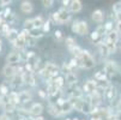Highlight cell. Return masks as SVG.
Instances as JSON below:
<instances>
[{"label": "cell", "mask_w": 121, "mask_h": 120, "mask_svg": "<svg viewBox=\"0 0 121 120\" xmlns=\"http://www.w3.org/2000/svg\"><path fill=\"white\" fill-rule=\"evenodd\" d=\"M79 60H80L82 67H84V68H92L95 66V64H96L95 62V59L92 58V55L90 54V52H89V50H86V49H83Z\"/></svg>", "instance_id": "6da1fadb"}, {"label": "cell", "mask_w": 121, "mask_h": 120, "mask_svg": "<svg viewBox=\"0 0 121 120\" xmlns=\"http://www.w3.org/2000/svg\"><path fill=\"white\" fill-rule=\"evenodd\" d=\"M117 70H119V67H117L116 62L113 61V60H109V61H107V62L104 64L103 72H104L106 75H108V76H114V75L117 72Z\"/></svg>", "instance_id": "7a4b0ae2"}, {"label": "cell", "mask_w": 121, "mask_h": 120, "mask_svg": "<svg viewBox=\"0 0 121 120\" xmlns=\"http://www.w3.org/2000/svg\"><path fill=\"white\" fill-rule=\"evenodd\" d=\"M22 80H23V83L30 85V87H35L36 85V80H35V75H34V72L24 71L23 75H22Z\"/></svg>", "instance_id": "3957f363"}, {"label": "cell", "mask_w": 121, "mask_h": 120, "mask_svg": "<svg viewBox=\"0 0 121 120\" xmlns=\"http://www.w3.org/2000/svg\"><path fill=\"white\" fill-rule=\"evenodd\" d=\"M103 96H104V98L108 102H113L116 97V88L114 85H109V87L104 90V93H103Z\"/></svg>", "instance_id": "277c9868"}, {"label": "cell", "mask_w": 121, "mask_h": 120, "mask_svg": "<svg viewBox=\"0 0 121 120\" xmlns=\"http://www.w3.org/2000/svg\"><path fill=\"white\" fill-rule=\"evenodd\" d=\"M96 87H97V82L96 80H94V79L86 80L85 84H84V87H83V93L90 95V94H92L96 90Z\"/></svg>", "instance_id": "5b68a950"}, {"label": "cell", "mask_w": 121, "mask_h": 120, "mask_svg": "<svg viewBox=\"0 0 121 120\" xmlns=\"http://www.w3.org/2000/svg\"><path fill=\"white\" fill-rule=\"evenodd\" d=\"M3 75L5 78L7 79H12L14 76H16V67L13 65H5L4 68H3Z\"/></svg>", "instance_id": "8992f818"}, {"label": "cell", "mask_w": 121, "mask_h": 120, "mask_svg": "<svg viewBox=\"0 0 121 120\" xmlns=\"http://www.w3.org/2000/svg\"><path fill=\"white\" fill-rule=\"evenodd\" d=\"M42 112H43V106L41 103H32V106L29 109V114L32 115V116H35V118L36 116H41Z\"/></svg>", "instance_id": "52a82bcc"}, {"label": "cell", "mask_w": 121, "mask_h": 120, "mask_svg": "<svg viewBox=\"0 0 121 120\" xmlns=\"http://www.w3.org/2000/svg\"><path fill=\"white\" fill-rule=\"evenodd\" d=\"M68 101L71 102L73 109H76L78 112H82V107H83V103H84V98L83 97H70Z\"/></svg>", "instance_id": "ba28073f"}, {"label": "cell", "mask_w": 121, "mask_h": 120, "mask_svg": "<svg viewBox=\"0 0 121 120\" xmlns=\"http://www.w3.org/2000/svg\"><path fill=\"white\" fill-rule=\"evenodd\" d=\"M21 59H22V57H21V53H18V52H11V53L7 55V58H6L9 65L18 64V62L21 61Z\"/></svg>", "instance_id": "9c48e42d"}, {"label": "cell", "mask_w": 121, "mask_h": 120, "mask_svg": "<svg viewBox=\"0 0 121 120\" xmlns=\"http://www.w3.org/2000/svg\"><path fill=\"white\" fill-rule=\"evenodd\" d=\"M59 13V19H60V23L64 24V23H67L68 21L71 19V14H70V11L66 10V9H61L58 11Z\"/></svg>", "instance_id": "30bf717a"}, {"label": "cell", "mask_w": 121, "mask_h": 120, "mask_svg": "<svg viewBox=\"0 0 121 120\" xmlns=\"http://www.w3.org/2000/svg\"><path fill=\"white\" fill-rule=\"evenodd\" d=\"M117 40H119V34L115 31V30H113L112 32H109V34H107V36H106V39H103V41L104 42H109V43H117Z\"/></svg>", "instance_id": "8fae6325"}, {"label": "cell", "mask_w": 121, "mask_h": 120, "mask_svg": "<svg viewBox=\"0 0 121 120\" xmlns=\"http://www.w3.org/2000/svg\"><path fill=\"white\" fill-rule=\"evenodd\" d=\"M91 18L95 23H102L104 19V14H103L102 10H95L91 14Z\"/></svg>", "instance_id": "7c38bea8"}, {"label": "cell", "mask_w": 121, "mask_h": 120, "mask_svg": "<svg viewBox=\"0 0 121 120\" xmlns=\"http://www.w3.org/2000/svg\"><path fill=\"white\" fill-rule=\"evenodd\" d=\"M21 11H22L23 13H26V14L31 13V12L34 11V5H32V3H31V1H22V4H21Z\"/></svg>", "instance_id": "4fadbf2b"}, {"label": "cell", "mask_w": 121, "mask_h": 120, "mask_svg": "<svg viewBox=\"0 0 121 120\" xmlns=\"http://www.w3.org/2000/svg\"><path fill=\"white\" fill-rule=\"evenodd\" d=\"M18 96H19V103H28V102H30L31 98H32L31 94L29 91H25V90L18 93Z\"/></svg>", "instance_id": "5bb4252c"}, {"label": "cell", "mask_w": 121, "mask_h": 120, "mask_svg": "<svg viewBox=\"0 0 121 120\" xmlns=\"http://www.w3.org/2000/svg\"><path fill=\"white\" fill-rule=\"evenodd\" d=\"M73 111V107H72V105H71V102L70 101H64V103L60 106V112H61V114H68V113H71Z\"/></svg>", "instance_id": "9a60e30c"}, {"label": "cell", "mask_w": 121, "mask_h": 120, "mask_svg": "<svg viewBox=\"0 0 121 120\" xmlns=\"http://www.w3.org/2000/svg\"><path fill=\"white\" fill-rule=\"evenodd\" d=\"M7 98H9V101H10V103H12L14 107H17V106L19 105V96H18V93H16V91L9 93Z\"/></svg>", "instance_id": "2e32d148"}, {"label": "cell", "mask_w": 121, "mask_h": 120, "mask_svg": "<svg viewBox=\"0 0 121 120\" xmlns=\"http://www.w3.org/2000/svg\"><path fill=\"white\" fill-rule=\"evenodd\" d=\"M77 34L78 35H85L88 34V23L85 21H79L78 22V29H77Z\"/></svg>", "instance_id": "e0dca14e"}, {"label": "cell", "mask_w": 121, "mask_h": 120, "mask_svg": "<svg viewBox=\"0 0 121 120\" xmlns=\"http://www.w3.org/2000/svg\"><path fill=\"white\" fill-rule=\"evenodd\" d=\"M13 46H14L16 48H18V49H23V48L26 46V40L21 35V34H18V37H17V40L14 41Z\"/></svg>", "instance_id": "ac0fdd59"}, {"label": "cell", "mask_w": 121, "mask_h": 120, "mask_svg": "<svg viewBox=\"0 0 121 120\" xmlns=\"http://www.w3.org/2000/svg\"><path fill=\"white\" fill-rule=\"evenodd\" d=\"M83 9V5H82V1H79V0H73V1H71V5H70V11L71 12H80Z\"/></svg>", "instance_id": "d6986e66"}, {"label": "cell", "mask_w": 121, "mask_h": 120, "mask_svg": "<svg viewBox=\"0 0 121 120\" xmlns=\"http://www.w3.org/2000/svg\"><path fill=\"white\" fill-rule=\"evenodd\" d=\"M70 97H83V90L78 88L77 85H72L70 91Z\"/></svg>", "instance_id": "ffe728a7"}, {"label": "cell", "mask_w": 121, "mask_h": 120, "mask_svg": "<svg viewBox=\"0 0 121 120\" xmlns=\"http://www.w3.org/2000/svg\"><path fill=\"white\" fill-rule=\"evenodd\" d=\"M48 113L50 115H53V116H60L61 115V112H60V108L53 103H50L48 106Z\"/></svg>", "instance_id": "44dd1931"}, {"label": "cell", "mask_w": 121, "mask_h": 120, "mask_svg": "<svg viewBox=\"0 0 121 120\" xmlns=\"http://www.w3.org/2000/svg\"><path fill=\"white\" fill-rule=\"evenodd\" d=\"M65 82H67L68 84L71 85V87H72V85H77V82H78V79H77V76H76V73L71 72V73L66 75Z\"/></svg>", "instance_id": "7402d4cb"}, {"label": "cell", "mask_w": 121, "mask_h": 120, "mask_svg": "<svg viewBox=\"0 0 121 120\" xmlns=\"http://www.w3.org/2000/svg\"><path fill=\"white\" fill-rule=\"evenodd\" d=\"M23 84V80H22V76H14L12 78V82H11V87L16 90L17 88H19L21 85Z\"/></svg>", "instance_id": "603a6c76"}, {"label": "cell", "mask_w": 121, "mask_h": 120, "mask_svg": "<svg viewBox=\"0 0 121 120\" xmlns=\"http://www.w3.org/2000/svg\"><path fill=\"white\" fill-rule=\"evenodd\" d=\"M29 36H30L31 39H34V40L41 39V37L43 36V32L41 31V29H35V28H34L32 30L29 31Z\"/></svg>", "instance_id": "cb8c5ba5"}, {"label": "cell", "mask_w": 121, "mask_h": 120, "mask_svg": "<svg viewBox=\"0 0 121 120\" xmlns=\"http://www.w3.org/2000/svg\"><path fill=\"white\" fill-rule=\"evenodd\" d=\"M6 37H7V40L11 43H14V41L17 40V37H18V31H17L16 29H10V31L6 35Z\"/></svg>", "instance_id": "d4e9b609"}, {"label": "cell", "mask_w": 121, "mask_h": 120, "mask_svg": "<svg viewBox=\"0 0 121 120\" xmlns=\"http://www.w3.org/2000/svg\"><path fill=\"white\" fill-rule=\"evenodd\" d=\"M98 50H99V53H101V55H102V57L107 58V57L109 55V50H108V48H107L106 43L103 42V41H102L101 43H98Z\"/></svg>", "instance_id": "484cf974"}, {"label": "cell", "mask_w": 121, "mask_h": 120, "mask_svg": "<svg viewBox=\"0 0 121 120\" xmlns=\"http://www.w3.org/2000/svg\"><path fill=\"white\" fill-rule=\"evenodd\" d=\"M53 83L55 84V87H56L59 90H61V89L64 88V85H65V77L59 76V77H56L55 79H53Z\"/></svg>", "instance_id": "4316f807"}, {"label": "cell", "mask_w": 121, "mask_h": 120, "mask_svg": "<svg viewBox=\"0 0 121 120\" xmlns=\"http://www.w3.org/2000/svg\"><path fill=\"white\" fill-rule=\"evenodd\" d=\"M43 23H44V21H43V18L41 16H37V17H35V18L32 19V24H34V28L35 29H41Z\"/></svg>", "instance_id": "83f0119b"}, {"label": "cell", "mask_w": 121, "mask_h": 120, "mask_svg": "<svg viewBox=\"0 0 121 120\" xmlns=\"http://www.w3.org/2000/svg\"><path fill=\"white\" fill-rule=\"evenodd\" d=\"M91 112H92V107L90 105V102L84 100V103H83V107H82V113H84V114H91Z\"/></svg>", "instance_id": "f1b7e54d"}, {"label": "cell", "mask_w": 121, "mask_h": 120, "mask_svg": "<svg viewBox=\"0 0 121 120\" xmlns=\"http://www.w3.org/2000/svg\"><path fill=\"white\" fill-rule=\"evenodd\" d=\"M95 80H97V82H107L108 77L103 71H98V72L95 73Z\"/></svg>", "instance_id": "f546056e"}, {"label": "cell", "mask_w": 121, "mask_h": 120, "mask_svg": "<svg viewBox=\"0 0 121 120\" xmlns=\"http://www.w3.org/2000/svg\"><path fill=\"white\" fill-rule=\"evenodd\" d=\"M102 39L103 37H101L96 32V30H94L91 34H90V40L94 42V43H96V44H98V43H101L102 42Z\"/></svg>", "instance_id": "4dcf8cb0"}, {"label": "cell", "mask_w": 121, "mask_h": 120, "mask_svg": "<svg viewBox=\"0 0 121 120\" xmlns=\"http://www.w3.org/2000/svg\"><path fill=\"white\" fill-rule=\"evenodd\" d=\"M113 12H114L115 18H117V17L121 16V1H116L113 5Z\"/></svg>", "instance_id": "1f68e13d"}, {"label": "cell", "mask_w": 121, "mask_h": 120, "mask_svg": "<svg viewBox=\"0 0 121 120\" xmlns=\"http://www.w3.org/2000/svg\"><path fill=\"white\" fill-rule=\"evenodd\" d=\"M65 43H66V47H67L68 49H70V50L77 46V43H76V40H74L73 37H66V40H65Z\"/></svg>", "instance_id": "d6a6232c"}, {"label": "cell", "mask_w": 121, "mask_h": 120, "mask_svg": "<svg viewBox=\"0 0 121 120\" xmlns=\"http://www.w3.org/2000/svg\"><path fill=\"white\" fill-rule=\"evenodd\" d=\"M70 52L74 55V59H79L80 58V55H82V52H83V49L79 47V46H76L74 48H72Z\"/></svg>", "instance_id": "836d02e7"}, {"label": "cell", "mask_w": 121, "mask_h": 120, "mask_svg": "<svg viewBox=\"0 0 121 120\" xmlns=\"http://www.w3.org/2000/svg\"><path fill=\"white\" fill-rule=\"evenodd\" d=\"M9 95V85L6 83L0 84V96H7Z\"/></svg>", "instance_id": "e575fe53"}, {"label": "cell", "mask_w": 121, "mask_h": 120, "mask_svg": "<svg viewBox=\"0 0 121 120\" xmlns=\"http://www.w3.org/2000/svg\"><path fill=\"white\" fill-rule=\"evenodd\" d=\"M50 21L53 22L54 24H58V25H60L61 23H60V19H59V13H58V11H55V12H53L50 14Z\"/></svg>", "instance_id": "d590c367"}, {"label": "cell", "mask_w": 121, "mask_h": 120, "mask_svg": "<svg viewBox=\"0 0 121 120\" xmlns=\"http://www.w3.org/2000/svg\"><path fill=\"white\" fill-rule=\"evenodd\" d=\"M103 27H104V31H106V34H109V32H112V31L114 30V23H113L112 21L107 22L106 24H103Z\"/></svg>", "instance_id": "8d00e7d4"}, {"label": "cell", "mask_w": 121, "mask_h": 120, "mask_svg": "<svg viewBox=\"0 0 121 120\" xmlns=\"http://www.w3.org/2000/svg\"><path fill=\"white\" fill-rule=\"evenodd\" d=\"M24 29L30 31L34 29V24H32V19H25L24 21Z\"/></svg>", "instance_id": "74e56055"}, {"label": "cell", "mask_w": 121, "mask_h": 120, "mask_svg": "<svg viewBox=\"0 0 121 120\" xmlns=\"http://www.w3.org/2000/svg\"><path fill=\"white\" fill-rule=\"evenodd\" d=\"M60 72H62V73L66 76V75H68V73H71L72 71H71L70 66H68V64L64 62V64H62V66H61V71H60Z\"/></svg>", "instance_id": "f35d334b"}, {"label": "cell", "mask_w": 121, "mask_h": 120, "mask_svg": "<svg viewBox=\"0 0 121 120\" xmlns=\"http://www.w3.org/2000/svg\"><path fill=\"white\" fill-rule=\"evenodd\" d=\"M41 29H42V32H43V34H47V32H49V30H50V21H47V22H44Z\"/></svg>", "instance_id": "ab89813d"}, {"label": "cell", "mask_w": 121, "mask_h": 120, "mask_svg": "<svg viewBox=\"0 0 121 120\" xmlns=\"http://www.w3.org/2000/svg\"><path fill=\"white\" fill-rule=\"evenodd\" d=\"M96 32L98 34V35H99L101 37H103V35H104V34H106V31H104V27H103V24L98 25V28L96 29Z\"/></svg>", "instance_id": "60d3db41"}, {"label": "cell", "mask_w": 121, "mask_h": 120, "mask_svg": "<svg viewBox=\"0 0 121 120\" xmlns=\"http://www.w3.org/2000/svg\"><path fill=\"white\" fill-rule=\"evenodd\" d=\"M37 94H39V96H40L41 98H43V100H47V98H48L47 91H44V90H42V89H40V90L37 91Z\"/></svg>", "instance_id": "b9f144b4"}, {"label": "cell", "mask_w": 121, "mask_h": 120, "mask_svg": "<svg viewBox=\"0 0 121 120\" xmlns=\"http://www.w3.org/2000/svg\"><path fill=\"white\" fill-rule=\"evenodd\" d=\"M42 4H43L44 7H52L53 4H54V1L53 0H42Z\"/></svg>", "instance_id": "7bdbcfd3"}, {"label": "cell", "mask_w": 121, "mask_h": 120, "mask_svg": "<svg viewBox=\"0 0 121 120\" xmlns=\"http://www.w3.org/2000/svg\"><path fill=\"white\" fill-rule=\"evenodd\" d=\"M54 36H55V39H56V40L61 41V40H62V31H61V30H55Z\"/></svg>", "instance_id": "ee69618b"}, {"label": "cell", "mask_w": 121, "mask_h": 120, "mask_svg": "<svg viewBox=\"0 0 121 120\" xmlns=\"http://www.w3.org/2000/svg\"><path fill=\"white\" fill-rule=\"evenodd\" d=\"M9 31H10V25L9 24H4V27H3V30H1V32H3V35H7V34H9Z\"/></svg>", "instance_id": "f6af8a7d"}, {"label": "cell", "mask_w": 121, "mask_h": 120, "mask_svg": "<svg viewBox=\"0 0 121 120\" xmlns=\"http://www.w3.org/2000/svg\"><path fill=\"white\" fill-rule=\"evenodd\" d=\"M115 27H116V29H115V31L119 34V35H121V19H119L117 22H116V24H115Z\"/></svg>", "instance_id": "bcb514c9"}, {"label": "cell", "mask_w": 121, "mask_h": 120, "mask_svg": "<svg viewBox=\"0 0 121 120\" xmlns=\"http://www.w3.org/2000/svg\"><path fill=\"white\" fill-rule=\"evenodd\" d=\"M78 22H79V21H74V22H73V24H72V31H73L74 34H77V29H78Z\"/></svg>", "instance_id": "7dc6e473"}, {"label": "cell", "mask_w": 121, "mask_h": 120, "mask_svg": "<svg viewBox=\"0 0 121 120\" xmlns=\"http://www.w3.org/2000/svg\"><path fill=\"white\" fill-rule=\"evenodd\" d=\"M0 120H11V119H10V116H9L7 114L3 113L1 115H0Z\"/></svg>", "instance_id": "c3c4849f"}, {"label": "cell", "mask_w": 121, "mask_h": 120, "mask_svg": "<svg viewBox=\"0 0 121 120\" xmlns=\"http://www.w3.org/2000/svg\"><path fill=\"white\" fill-rule=\"evenodd\" d=\"M62 5H64V9H65V7H70L71 1H70V0H64V1H62Z\"/></svg>", "instance_id": "681fc988"}, {"label": "cell", "mask_w": 121, "mask_h": 120, "mask_svg": "<svg viewBox=\"0 0 121 120\" xmlns=\"http://www.w3.org/2000/svg\"><path fill=\"white\" fill-rule=\"evenodd\" d=\"M4 24H5V22H4V19L0 17V32H1V30H3V27H4Z\"/></svg>", "instance_id": "f907efd6"}, {"label": "cell", "mask_w": 121, "mask_h": 120, "mask_svg": "<svg viewBox=\"0 0 121 120\" xmlns=\"http://www.w3.org/2000/svg\"><path fill=\"white\" fill-rule=\"evenodd\" d=\"M117 111H119V113H121V97H120V101L117 103Z\"/></svg>", "instance_id": "816d5d0a"}, {"label": "cell", "mask_w": 121, "mask_h": 120, "mask_svg": "<svg viewBox=\"0 0 121 120\" xmlns=\"http://www.w3.org/2000/svg\"><path fill=\"white\" fill-rule=\"evenodd\" d=\"M18 120H34L31 118H23V116H18Z\"/></svg>", "instance_id": "f5cc1de1"}, {"label": "cell", "mask_w": 121, "mask_h": 120, "mask_svg": "<svg viewBox=\"0 0 121 120\" xmlns=\"http://www.w3.org/2000/svg\"><path fill=\"white\" fill-rule=\"evenodd\" d=\"M1 52H3V41L0 40V54H1Z\"/></svg>", "instance_id": "db71d44e"}, {"label": "cell", "mask_w": 121, "mask_h": 120, "mask_svg": "<svg viewBox=\"0 0 121 120\" xmlns=\"http://www.w3.org/2000/svg\"><path fill=\"white\" fill-rule=\"evenodd\" d=\"M34 120H44V118H43V116H36Z\"/></svg>", "instance_id": "11a10c76"}, {"label": "cell", "mask_w": 121, "mask_h": 120, "mask_svg": "<svg viewBox=\"0 0 121 120\" xmlns=\"http://www.w3.org/2000/svg\"><path fill=\"white\" fill-rule=\"evenodd\" d=\"M3 11H4V7H3V5H1V3H0V16H1V13H3Z\"/></svg>", "instance_id": "9f6ffc18"}, {"label": "cell", "mask_w": 121, "mask_h": 120, "mask_svg": "<svg viewBox=\"0 0 121 120\" xmlns=\"http://www.w3.org/2000/svg\"><path fill=\"white\" fill-rule=\"evenodd\" d=\"M71 120H79L78 118H73V119H71Z\"/></svg>", "instance_id": "6f0895ef"}, {"label": "cell", "mask_w": 121, "mask_h": 120, "mask_svg": "<svg viewBox=\"0 0 121 120\" xmlns=\"http://www.w3.org/2000/svg\"><path fill=\"white\" fill-rule=\"evenodd\" d=\"M0 106H1V97H0Z\"/></svg>", "instance_id": "680465c9"}, {"label": "cell", "mask_w": 121, "mask_h": 120, "mask_svg": "<svg viewBox=\"0 0 121 120\" xmlns=\"http://www.w3.org/2000/svg\"><path fill=\"white\" fill-rule=\"evenodd\" d=\"M120 71H121V64H120Z\"/></svg>", "instance_id": "91938a15"}, {"label": "cell", "mask_w": 121, "mask_h": 120, "mask_svg": "<svg viewBox=\"0 0 121 120\" xmlns=\"http://www.w3.org/2000/svg\"><path fill=\"white\" fill-rule=\"evenodd\" d=\"M65 120H71V119H65Z\"/></svg>", "instance_id": "94428289"}]
</instances>
